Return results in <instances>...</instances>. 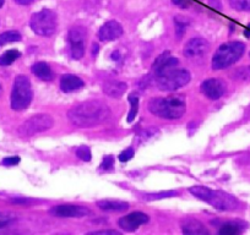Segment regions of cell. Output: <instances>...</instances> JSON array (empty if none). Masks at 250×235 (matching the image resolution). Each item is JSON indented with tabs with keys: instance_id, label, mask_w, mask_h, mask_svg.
Listing matches in <instances>:
<instances>
[{
	"instance_id": "cell-1",
	"label": "cell",
	"mask_w": 250,
	"mask_h": 235,
	"mask_svg": "<svg viewBox=\"0 0 250 235\" xmlns=\"http://www.w3.org/2000/svg\"><path fill=\"white\" fill-rule=\"evenodd\" d=\"M110 118V109L101 100H87L74 105L68 112V119L76 128H93Z\"/></svg>"
},
{
	"instance_id": "cell-2",
	"label": "cell",
	"mask_w": 250,
	"mask_h": 235,
	"mask_svg": "<svg viewBox=\"0 0 250 235\" xmlns=\"http://www.w3.org/2000/svg\"><path fill=\"white\" fill-rule=\"evenodd\" d=\"M147 107L153 115L167 120H177L187 110V100L184 95H172L168 97L152 98Z\"/></svg>"
},
{
	"instance_id": "cell-3",
	"label": "cell",
	"mask_w": 250,
	"mask_h": 235,
	"mask_svg": "<svg viewBox=\"0 0 250 235\" xmlns=\"http://www.w3.org/2000/svg\"><path fill=\"white\" fill-rule=\"evenodd\" d=\"M191 195L195 196L204 202L210 203L212 207L221 211H234L239 207V202L232 195L223 191L211 190L205 186H193L189 189Z\"/></svg>"
},
{
	"instance_id": "cell-4",
	"label": "cell",
	"mask_w": 250,
	"mask_h": 235,
	"mask_svg": "<svg viewBox=\"0 0 250 235\" xmlns=\"http://www.w3.org/2000/svg\"><path fill=\"white\" fill-rule=\"evenodd\" d=\"M245 52V44L242 42H227L223 43L216 50L212 58L213 70H222L229 68L234 63H237Z\"/></svg>"
},
{
	"instance_id": "cell-5",
	"label": "cell",
	"mask_w": 250,
	"mask_h": 235,
	"mask_svg": "<svg viewBox=\"0 0 250 235\" xmlns=\"http://www.w3.org/2000/svg\"><path fill=\"white\" fill-rule=\"evenodd\" d=\"M33 98L32 86L27 76H16L11 91V108L14 110H23L31 104Z\"/></svg>"
},
{
	"instance_id": "cell-6",
	"label": "cell",
	"mask_w": 250,
	"mask_h": 235,
	"mask_svg": "<svg viewBox=\"0 0 250 235\" xmlns=\"http://www.w3.org/2000/svg\"><path fill=\"white\" fill-rule=\"evenodd\" d=\"M30 26L33 32L38 36L48 37L52 36L57 30V15L49 9H43L33 14L31 18Z\"/></svg>"
},
{
	"instance_id": "cell-7",
	"label": "cell",
	"mask_w": 250,
	"mask_h": 235,
	"mask_svg": "<svg viewBox=\"0 0 250 235\" xmlns=\"http://www.w3.org/2000/svg\"><path fill=\"white\" fill-rule=\"evenodd\" d=\"M191 76L185 69H172L157 76V86L161 91H175L189 83Z\"/></svg>"
},
{
	"instance_id": "cell-8",
	"label": "cell",
	"mask_w": 250,
	"mask_h": 235,
	"mask_svg": "<svg viewBox=\"0 0 250 235\" xmlns=\"http://www.w3.org/2000/svg\"><path fill=\"white\" fill-rule=\"evenodd\" d=\"M53 125H54V119L49 114H37L27 119L19 128L18 133L21 137H31L49 130Z\"/></svg>"
},
{
	"instance_id": "cell-9",
	"label": "cell",
	"mask_w": 250,
	"mask_h": 235,
	"mask_svg": "<svg viewBox=\"0 0 250 235\" xmlns=\"http://www.w3.org/2000/svg\"><path fill=\"white\" fill-rule=\"evenodd\" d=\"M85 38L86 31L83 27H73L69 31L68 40L70 44L71 55L76 60H80L85 54Z\"/></svg>"
},
{
	"instance_id": "cell-10",
	"label": "cell",
	"mask_w": 250,
	"mask_h": 235,
	"mask_svg": "<svg viewBox=\"0 0 250 235\" xmlns=\"http://www.w3.org/2000/svg\"><path fill=\"white\" fill-rule=\"evenodd\" d=\"M49 213L58 218H83L91 215V211L80 205H58L50 208Z\"/></svg>"
},
{
	"instance_id": "cell-11",
	"label": "cell",
	"mask_w": 250,
	"mask_h": 235,
	"mask_svg": "<svg viewBox=\"0 0 250 235\" xmlns=\"http://www.w3.org/2000/svg\"><path fill=\"white\" fill-rule=\"evenodd\" d=\"M150 220V217H148L146 213L144 212H133L129 213V215H124L119 219L118 224L125 232H135L138 228H140L141 225L146 224Z\"/></svg>"
},
{
	"instance_id": "cell-12",
	"label": "cell",
	"mask_w": 250,
	"mask_h": 235,
	"mask_svg": "<svg viewBox=\"0 0 250 235\" xmlns=\"http://www.w3.org/2000/svg\"><path fill=\"white\" fill-rule=\"evenodd\" d=\"M208 42L203 37H194L187 42L183 49V54L189 59L201 57L208 52Z\"/></svg>"
},
{
	"instance_id": "cell-13",
	"label": "cell",
	"mask_w": 250,
	"mask_h": 235,
	"mask_svg": "<svg viewBox=\"0 0 250 235\" xmlns=\"http://www.w3.org/2000/svg\"><path fill=\"white\" fill-rule=\"evenodd\" d=\"M201 92L211 100H217L225 95V83L217 78H208L201 83Z\"/></svg>"
},
{
	"instance_id": "cell-14",
	"label": "cell",
	"mask_w": 250,
	"mask_h": 235,
	"mask_svg": "<svg viewBox=\"0 0 250 235\" xmlns=\"http://www.w3.org/2000/svg\"><path fill=\"white\" fill-rule=\"evenodd\" d=\"M123 33H124L123 26L118 21H108L100 28L98 38L102 42H112L122 37Z\"/></svg>"
},
{
	"instance_id": "cell-15",
	"label": "cell",
	"mask_w": 250,
	"mask_h": 235,
	"mask_svg": "<svg viewBox=\"0 0 250 235\" xmlns=\"http://www.w3.org/2000/svg\"><path fill=\"white\" fill-rule=\"evenodd\" d=\"M177 65H178L177 58L170 55L168 52H166L163 53V54H161L160 57L156 59L155 63H153V73H155L156 76H160L162 75V74L174 69Z\"/></svg>"
},
{
	"instance_id": "cell-16",
	"label": "cell",
	"mask_w": 250,
	"mask_h": 235,
	"mask_svg": "<svg viewBox=\"0 0 250 235\" xmlns=\"http://www.w3.org/2000/svg\"><path fill=\"white\" fill-rule=\"evenodd\" d=\"M83 85H85L83 81L79 76L74 75V74H66V75H62V78H60V90L65 93H71L81 90Z\"/></svg>"
},
{
	"instance_id": "cell-17",
	"label": "cell",
	"mask_w": 250,
	"mask_h": 235,
	"mask_svg": "<svg viewBox=\"0 0 250 235\" xmlns=\"http://www.w3.org/2000/svg\"><path fill=\"white\" fill-rule=\"evenodd\" d=\"M182 230L184 234L187 235H201V234H208V230L206 229L205 225L198 219L194 218H187L182 222Z\"/></svg>"
},
{
	"instance_id": "cell-18",
	"label": "cell",
	"mask_w": 250,
	"mask_h": 235,
	"mask_svg": "<svg viewBox=\"0 0 250 235\" xmlns=\"http://www.w3.org/2000/svg\"><path fill=\"white\" fill-rule=\"evenodd\" d=\"M128 86L122 81H107L103 85V92L112 98H119L125 93Z\"/></svg>"
},
{
	"instance_id": "cell-19",
	"label": "cell",
	"mask_w": 250,
	"mask_h": 235,
	"mask_svg": "<svg viewBox=\"0 0 250 235\" xmlns=\"http://www.w3.org/2000/svg\"><path fill=\"white\" fill-rule=\"evenodd\" d=\"M97 207L100 210L105 211V212H124L129 208L126 202L117 200H102L97 202Z\"/></svg>"
},
{
	"instance_id": "cell-20",
	"label": "cell",
	"mask_w": 250,
	"mask_h": 235,
	"mask_svg": "<svg viewBox=\"0 0 250 235\" xmlns=\"http://www.w3.org/2000/svg\"><path fill=\"white\" fill-rule=\"evenodd\" d=\"M32 73L35 74L40 80H43V81H50L53 80V78H54L50 66L48 65L47 63H44V61L36 63L35 65L32 66Z\"/></svg>"
},
{
	"instance_id": "cell-21",
	"label": "cell",
	"mask_w": 250,
	"mask_h": 235,
	"mask_svg": "<svg viewBox=\"0 0 250 235\" xmlns=\"http://www.w3.org/2000/svg\"><path fill=\"white\" fill-rule=\"evenodd\" d=\"M21 57L20 52L18 50L13 49V50H8V52L4 53L3 55H0V66H9L16 61L19 58Z\"/></svg>"
},
{
	"instance_id": "cell-22",
	"label": "cell",
	"mask_w": 250,
	"mask_h": 235,
	"mask_svg": "<svg viewBox=\"0 0 250 235\" xmlns=\"http://www.w3.org/2000/svg\"><path fill=\"white\" fill-rule=\"evenodd\" d=\"M21 35L18 31H8V32L0 33V45H5L8 43L14 42H20Z\"/></svg>"
},
{
	"instance_id": "cell-23",
	"label": "cell",
	"mask_w": 250,
	"mask_h": 235,
	"mask_svg": "<svg viewBox=\"0 0 250 235\" xmlns=\"http://www.w3.org/2000/svg\"><path fill=\"white\" fill-rule=\"evenodd\" d=\"M129 102H130V112L128 114V123H133L135 120L136 115L139 112V97L136 93H131L129 96Z\"/></svg>"
},
{
	"instance_id": "cell-24",
	"label": "cell",
	"mask_w": 250,
	"mask_h": 235,
	"mask_svg": "<svg viewBox=\"0 0 250 235\" xmlns=\"http://www.w3.org/2000/svg\"><path fill=\"white\" fill-rule=\"evenodd\" d=\"M232 78H234V80L237 81H242V82H249L250 66H242V68L237 69V70L232 74Z\"/></svg>"
},
{
	"instance_id": "cell-25",
	"label": "cell",
	"mask_w": 250,
	"mask_h": 235,
	"mask_svg": "<svg viewBox=\"0 0 250 235\" xmlns=\"http://www.w3.org/2000/svg\"><path fill=\"white\" fill-rule=\"evenodd\" d=\"M242 230H243V228L240 227L239 224L229 222V223H225V224L221 225V228L218 229V232H220V234L230 235V234H239Z\"/></svg>"
},
{
	"instance_id": "cell-26",
	"label": "cell",
	"mask_w": 250,
	"mask_h": 235,
	"mask_svg": "<svg viewBox=\"0 0 250 235\" xmlns=\"http://www.w3.org/2000/svg\"><path fill=\"white\" fill-rule=\"evenodd\" d=\"M177 191H162V193L157 194H146L144 196L146 201H156V200H162V198L167 197H173V196H177Z\"/></svg>"
},
{
	"instance_id": "cell-27",
	"label": "cell",
	"mask_w": 250,
	"mask_h": 235,
	"mask_svg": "<svg viewBox=\"0 0 250 235\" xmlns=\"http://www.w3.org/2000/svg\"><path fill=\"white\" fill-rule=\"evenodd\" d=\"M229 5L237 11H250V0H229Z\"/></svg>"
},
{
	"instance_id": "cell-28",
	"label": "cell",
	"mask_w": 250,
	"mask_h": 235,
	"mask_svg": "<svg viewBox=\"0 0 250 235\" xmlns=\"http://www.w3.org/2000/svg\"><path fill=\"white\" fill-rule=\"evenodd\" d=\"M75 153L78 158H80L83 162H90L91 158H92V153H91L90 147H87V146H80Z\"/></svg>"
},
{
	"instance_id": "cell-29",
	"label": "cell",
	"mask_w": 250,
	"mask_h": 235,
	"mask_svg": "<svg viewBox=\"0 0 250 235\" xmlns=\"http://www.w3.org/2000/svg\"><path fill=\"white\" fill-rule=\"evenodd\" d=\"M174 22H175V33H177L178 39H180V38L184 36L188 22H185V20H180V18H175Z\"/></svg>"
},
{
	"instance_id": "cell-30",
	"label": "cell",
	"mask_w": 250,
	"mask_h": 235,
	"mask_svg": "<svg viewBox=\"0 0 250 235\" xmlns=\"http://www.w3.org/2000/svg\"><path fill=\"white\" fill-rule=\"evenodd\" d=\"M134 157V148L130 147L128 150H125L124 152H122L119 155V160L120 162H128L131 158Z\"/></svg>"
},
{
	"instance_id": "cell-31",
	"label": "cell",
	"mask_w": 250,
	"mask_h": 235,
	"mask_svg": "<svg viewBox=\"0 0 250 235\" xmlns=\"http://www.w3.org/2000/svg\"><path fill=\"white\" fill-rule=\"evenodd\" d=\"M19 163H20V157H18V156L4 158V159L1 160V164L5 165V167H14V165H18Z\"/></svg>"
},
{
	"instance_id": "cell-32",
	"label": "cell",
	"mask_w": 250,
	"mask_h": 235,
	"mask_svg": "<svg viewBox=\"0 0 250 235\" xmlns=\"http://www.w3.org/2000/svg\"><path fill=\"white\" fill-rule=\"evenodd\" d=\"M113 165H114V157H113V156H105L104 159H103V162H102V164H101V168H102V169L108 170V169H110Z\"/></svg>"
},
{
	"instance_id": "cell-33",
	"label": "cell",
	"mask_w": 250,
	"mask_h": 235,
	"mask_svg": "<svg viewBox=\"0 0 250 235\" xmlns=\"http://www.w3.org/2000/svg\"><path fill=\"white\" fill-rule=\"evenodd\" d=\"M14 217H11L10 215H3V213H0V228H4L6 225L10 224L13 222Z\"/></svg>"
},
{
	"instance_id": "cell-34",
	"label": "cell",
	"mask_w": 250,
	"mask_h": 235,
	"mask_svg": "<svg viewBox=\"0 0 250 235\" xmlns=\"http://www.w3.org/2000/svg\"><path fill=\"white\" fill-rule=\"evenodd\" d=\"M120 233L117 230H98V232L88 233V235H119Z\"/></svg>"
},
{
	"instance_id": "cell-35",
	"label": "cell",
	"mask_w": 250,
	"mask_h": 235,
	"mask_svg": "<svg viewBox=\"0 0 250 235\" xmlns=\"http://www.w3.org/2000/svg\"><path fill=\"white\" fill-rule=\"evenodd\" d=\"M172 3L180 6V8H187V6H189L190 1L189 0H172Z\"/></svg>"
},
{
	"instance_id": "cell-36",
	"label": "cell",
	"mask_w": 250,
	"mask_h": 235,
	"mask_svg": "<svg viewBox=\"0 0 250 235\" xmlns=\"http://www.w3.org/2000/svg\"><path fill=\"white\" fill-rule=\"evenodd\" d=\"M15 1L18 4H20V5H30L33 0H15Z\"/></svg>"
},
{
	"instance_id": "cell-37",
	"label": "cell",
	"mask_w": 250,
	"mask_h": 235,
	"mask_svg": "<svg viewBox=\"0 0 250 235\" xmlns=\"http://www.w3.org/2000/svg\"><path fill=\"white\" fill-rule=\"evenodd\" d=\"M244 33H245V36H247L248 38L250 37V23H249V25H248V28H247V31H245Z\"/></svg>"
},
{
	"instance_id": "cell-38",
	"label": "cell",
	"mask_w": 250,
	"mask_h": 235,
	"mask_svg": "<svg viewBox=\"0 0 250 235\" xmlns=\"http://www.w3.org/2000/svg\"><path fill=\"white\" fill-rule=\"evenodd\" d=\"M4 3H5V0H0V8L4 5Z\"/></svg>"
},
{
	"instance_id": "cell-39",
	"label": "cell",
	"mask_w": 250,
	"mask_h": 235,
	"mask_svg": "<svg viewBox=\"0 0 250 235\" xmlns=\"http://www.w3.org/2000/svg\"><path fill=\"white\" fill-rule=\"evenodd\" d=\"M0 92H1V87H0Z\"/></svg>"
},
{
	"instance_id": "cell-40",
	"label": "cell",
	"mask_w": 250,
	"mask_h": 235,
	"mask_svg": "<svg viewBox=\"0 0 250 235\" xmlns=\"http://www.w3.org/2000/svg\"><path fill=\"white\" fill-rule=\"evenodd\" d=\"M249 57H250V54H249Z\"/></svg>"
}]
</instances>
